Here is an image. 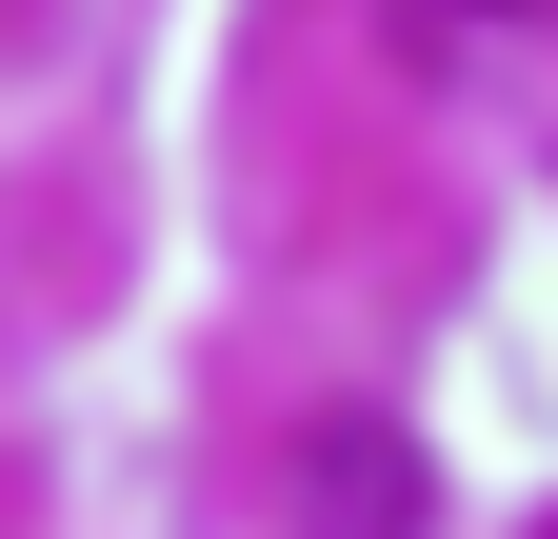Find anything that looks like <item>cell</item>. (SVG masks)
<instances>
[{"label":"cell","mask_w":558,"mask_h":539,"mask_svg":"<svg viewBox=\"0 0 558 539\" xmlns=\"http://www.w3.org/2000/svg\"><path fill=\"white\" fill-rule=\"evenodd\" d=\"M300 500H319V519H418V459H399V440H319Z\"/></svg>","instance_id":"1"},{"label":"cell","mask_w":558,"mask_h":539,"mask_svg":"<svg viewBox=\"0 0 558 539\" xmlns=\"http://www.w3.org/2000/svg\"><path fill=\"white\" fill-rule=\"evenodd\" d=\"M538 539H558V519H538Z\"/></svg>","instance_id":"2"}]
</instances>
